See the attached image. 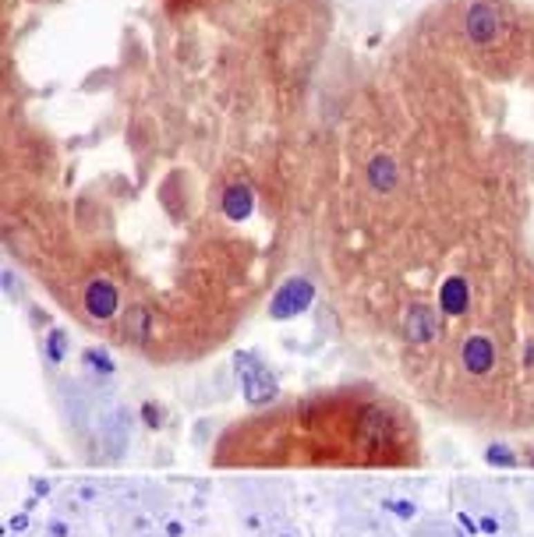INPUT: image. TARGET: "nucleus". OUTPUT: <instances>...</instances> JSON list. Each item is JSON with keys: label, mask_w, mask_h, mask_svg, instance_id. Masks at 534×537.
<instances>
[{"label": "nucleus", "mask_w": 534, "mask_h": 537, "mask_svg": "<svg viewBox=\"0 0 534 537\" xmlns=\"http://www.w3.org/2000/svg\"><path fill=\"white\" fill-rule=\"evenodd\" d=\"M492 364H495L492 340H488V336H470V340L464 343V368H467L470 375H485V371H492Z\"/></svg>", "instance_id": "f03ea898"}, {"label": "nucleus", "mask_w": 534, "mask_h": 537, "mask_svg": "<svg viewBox=\"0 0 534 537\" xmlns=\"http://www.w3.org/2000/svg\"><path fill=\"white\" fill-rule=\"evenodd\" d=\"M283 537H290V534H283Z\"/></svg>", "instance_id": "423d86ee"}, {"label": "nucleus", "mask_w": 534, "mask_h": 537, "mask_svg": "<svg viewBox=\"0 0 534 537\" xmlns=\"http://www.w3.org/2000/svg\"><path fill=\"white\" fill-rule=\"evenodd\" d=\"M223 213H227L230 219H245V216L251 213V191H248L245 184H230V188L223 191Z\"/></svg>", "instance_id": "7ed1b4c3"}, {"label": "nucleus", "mask_w": 534, "mask_h": 537, "mask_svg": "<svg viewBox=\"0 0 534 537\" xmlns=\"http://www.w3.org/2000/svg\"><path fill=\"white\" fill-rule=\"evenodd\" d=\"M166 534H173V537H177V534H184V527H181V523H177V520H173V523H166Z\"/></svg>", "instance_id": "39448f33"}, {"label": "nucleus", "mask_w": 534, "mask_h": 537, "mask_svg": "<svg viewBox=\"0 0 534 537\" xmlns=\"http://www.w3.org/2000/svg\"><path fill=\"white\" fill-rule=\"evenodd\" d=\"M368 177H372L375 188L390 191V188L397 184V166H393V159H390V156H375L372 166H368Z\"/></svg>", "instance_id": "20e7f679"}, {"label": "nucleus", "mask_w": 534, "mask_h": 537, "mask_svg": "<svg viewBox=\"0 0 534 537\" xmlns=\"http://www.w3.org/2000/svg\"><path fill=\"white\" fill-rule=\"evenodd\" d=\"M502 32V14L492 4H474L467 11V36L478 46H492Z\"/></svg>", "instance_id": "f257e3e1"}]
</instances>
